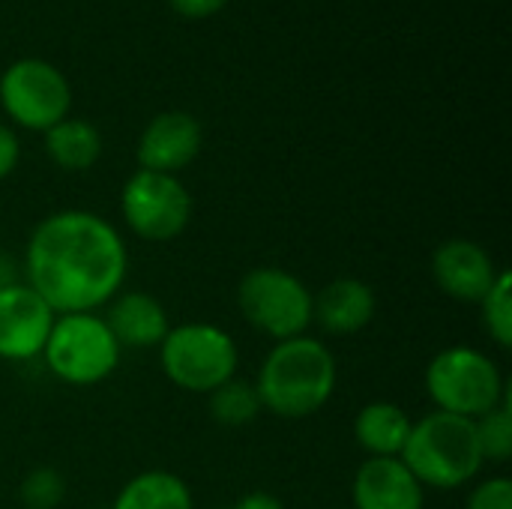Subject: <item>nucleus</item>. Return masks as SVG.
I'll use <instances>...</instances> for the list:
<instances>
[{"mask_svg": "<svg viewBox=\"0 0 512 509\" xmlns=\"http://www.w3.org/2000/svg\"><path fill=\"white\" fill-rule=\"evenodd\" d=\"M123 348L96 312L57 315L51 336L42 348L48 372L69 387H96L120 363Z\"/></svg>", "mask_w": 512, "mask_h": 509, "instance_id": "obj_6", "label": "nucleus"}, {"mask_svg": "<svg viewBox=\"0 0 512 509\" xmlns=\"http://www.w3.org/2000/svg\"><path fill=\"white\" fill-rule=\"evenodd\" d=\"M57 312L27 285L15 282L0 291V360L27 363L42 357Z\"/></svg>", "mask_w": 512, "mask_h": 509, "instance_id": "obj_10", "label": "nucleus"}, {"mask_svg": "<svg viewBox=\"0 0 512 509\" xmlns=\"http://www.w3.org/2000/svg\"><path fill=\"white\" fill-rule=\"evenodd\" d=\"M468 509H512V483L507 477L483 480V483L471 492Z\"/></svg>", "mask_w": 512, "mask_h": 509, "instance_id": "obj_23", "label": "nucleus"}, {"mask_svg": "<svg viewBox=\"0 0 512 509\" xmlns=\"http://www.w3.org/2000/svg\"><path fill=\"white\" fill-rule=\"evenodd\" d=\"M375 318V291L354 276L333 279L312 306V321H318L333 336H354Z\"/></svg>", "mask_w": 512, "mask_h": 509, "instance_id": "obj_15", "label": "nucleus"}, {"mask_svg": "<svg viewBox=\"0 0 512 509\" xmlns=\"http://www.w3.org/2000/svg\"><path fill=\"white\" fill-rule=\"evenodd\" d=\"M231 509H285V504L279 498H273L270 492H249Z\"/></svg>", "mask_w": 512, "mask_h": 509, "instance_id": "obj_26", "label": "nucleus"}, {"mask_svg": "<svg viewBox=\"0 0 512 509\" xmlns=\"http://www.w3.org/2000/svg\"><path fill=\"white\" fill-rule=\"evenodd\" d=\"M426 393L438 411L465 420H480L510 399L498 363L465 345L444 348L432 357L426 366Z\"/></svg>", "mask_w": 512, "mask_h": 509, "instance_id": "obj_4", "label": "nucleus"}, {"mask_svg": "<svg viewBox=\"0 0 512 509\" xmlns=\"http://www.w3.org/2000/svg\"><path fill=\"white\" fill-rule=\"evenodd\" d=\"M414 420L393 402H372L354 420V438L369 459H399Z\"/></svg>", "mask_w": 512, "mask_h": 509, "instance_id": "obj_16", "label": "nucleus"}, {"mask_svg": "<svg viewBox=\"0 0 512 509\" xmlns=\"http://www.w3.org/2000/svg\"><path fill=\"white\" fill-rule=\"evenodd\" d=\"M336 357L321 339L297 336L276 342L258 369L261 408L282 420H303L318 414L336 390Z\"/></svg>", "mask_w": 512, "mask_h": 509, "instance_id": "obj_2", "label": "nucleus"}, {"mask_svg": "<svg viewBox=\"0 0 512 509\" xmlns=\"http://www.w3.org/2000/svg\"><path fill=\"white\" fill-rule=\"evenodd\" d=\"M66 495V483L54 468H36L21 483L24 509H54Z\"/></svg>", "mask_w": 512, "mask_h": 509, "instance_id": "obj_22", "label": "nucleus"}, {"mask_svg": "<svg viewBox=\"0 0 512 509\" xmlns=\"http://www.w3.org/2000/svg\"><path fill=\"white\" fill-rule=\"evenodd\" d=\"M192 492L189 486L171 474V471H144L132 477L111 509H192Z\"/></svg>", "mask_w": 512, "mask_h": 509, "instance_id": "obj_18", "label": "nucleus"}, {"mask_svg": "<svg viewBox=\"0 0 512 509\" xmlns=\"http://www.w3.org/2000/svg\"><path fill=\"white\" fill-rule=\"evenodd\" d=\"M159 363L174 387L210 396L237 375L240 351L222 327L192 321L168 330L159 345Z\"/></svg>", "mask_w": 512, "mask_h": 509, "instance_id": "obj_5", "label": "nucleus"}, {"mask_svg": "<svg viewBox=\"0 0 512 509\" xmlns=\"http://www.w3.org/2000/svg\"><path fill=\"white\" fill-rule=\"evenodd\" d=\"M261 399H258V390L255 384H246V381H237L231 378L228 384H222L219 390L210 393V414L219 426H246L252 423L258 414H261Z\"/></svg>", "mask_w": 512, "mask_h": 509, "instance_id": "obj_19", "label": "nucleus"}, {"mask_svg": "<svg viewBox=\"0 0 512 509\" xmlns=\"http://www.w3.org/2000/svg\"><path fill=\"white\" fill-rule=\"evenodd\" d=\"M102 318L111 336L117 339V345L132 348V351L159 348L171 330L165 306L153 294H144V291H120L108 303V315Z\"/></svg>", "mask_w": 512, "mask_h": 509, "instance_id": "obj_14", "label": "nucleus"}, {"mask_svg": "<svg viewBox=\"0 0 512 509\" xmlns=\"http://www.w3.org/2000/svg\"><path fill=\"white\" fill-rule=\"evenodd\" d=\"M120 210L132 234L147 243L177 240L192 219V195L174 174L135 171L120 192Z\"/></svg>", "mask_w": 512, "mask_h": 509, "instance_id": "obj_9", "label": "nucleus"}, {"mask_svg": "<svg viewBox=\"0 0 512 509\" xmlns=\"http://www.w3.org/2000/svg\"><path fill=\"white\" fill-rule=\"evenodd\" d=\"M432 276L447 297L459 303H483V297L492 291L501 270L495 258L489 255V249H483L474 240L456 237L435 249Z\"/></svg>", "mask_w": 512, "mask_h": 509, "instance_id": "obj_12", "label": "nucleus"}, {"mask_svg": "<svg viewBox=\"0 0 512 509\" xmlns=\"http://www.w3.org/2000/svg\"><path fill=\"white\" fill-rule=\"evenodd\" d=\"M126 270L129 252L123 237L90 210L45 216L24 252L27 285L57 315L102 309L123 291Z\"/></svg>", "mask_w": 512, "mask_h": 509, "instance_id": "obj_1", "label": "nucleus"}, {"mask_svg": "<svg viewBox=\"0 0 512 509\" xmlns=\"http://www.w3.org/2000/svg\"><path fill=\"white\" fill-rule=\"evenodd\" d=\"M354 509H423L426 489L402 459H366L351 486Z\"/></svg>", "mask_w": 512, "mask_h": 509, "instance_id": "obj_13", "label": "nucleus"}, {"mask_svg": "<svg viewBox=\"0 0 512 509\" xmlns=\"http://www.w3.org/2000/svg\"><path fill=\"white\" fill-rule=\"evenodd\" d=\"M423 489H462L483 471V453L474 420L432 411L411 426L399 456Z\"/></svg>", "mask_w": 512, "mask_h": 509, "instance_id": "obj_3", "label": "nucleus"}, {"mask_svg": "<svg viewBox=\"0 0 512 509\" xmlns=\"http://www.w3.org/2000/svg\"><path fill=\"white\" fill-rule=\"evenodd\" d=\"M201 144H204L201 123L189 111H162L144 126L138 138V150H135L138 168L177 177V171L195 162Z\"/></svg>", "mask_w": 512, "mask_h": 509, "instance_id": "obj_11", "label": "nucleus"}, {"mask_svg": "<svg viewBox=\"0 0 512 509\" xmlns=\"http://www.w3.org/2000/svg\"><path fill=\"white\" fill-rule=\"evenodd\" d=\"M228 0H168V6L180 15V18H189V21H198V18H210L216 15L219 9H225Z\"/></svg>", "mask_w": 512, "mask_h": 509, "instance_id": "obj_24", "label": "nucleus"}, {"mask_svg": "<svg viewBox=\"0 0 512 509\" xmlns=\"http://www.w3.org/2000/svg\"><path fill=\"white\" fill-rule=\"evenodd\" d=\"M237 303L243 318L258 333L285 342L309 330L315 294L306 288L303 279L282 267H255L243 276L237 288Z\"/></svg>", "mask_w": 512, "mask_h": 509, "instance_id": "obj_7", "label": "nucleus"}, {"mask_svg": "<svg viewBox=\"0 0 512 509\" xmlns=\"http://www.w3.org/2000/svg\"><path fill=\"white\" fill-rule=\"evenodd\" d=\"M18 156H21L18 135H15L6 123H0V180H6V177L15 171Z\"/></svg>", "mask_w": 512, "mask_h": 509, "instance_id": "obj_25", "label": "nucleus"}, {"mask_svg": "<svg viewBox=\"0 0 512 509\" xmlns=\"http://www.w3.org/2000/svg\"><path fill=\"white\" fill-rule=\"evenodd\" d=\"M477 426V441H480V453L483 462H495L504 465L512 456V408L510 399L504 405H498L495 411L483 414L480 420H474Z\"/></svg>", "mask_w": 512, "mask_h": 509, "instance_id": "obj_20", "label": "nucleus"}, {"mask_svg": "<svg viewBox=\"0 0 512 509\" xmlns=\"http://www.w3.org/2000/svg\"><path fill=\"white\" fill-rule=\"evenodd\" d=\"M15 282H18L15 261H12L6 252H0V291H3V288H9V285H15Z\"/></svg>", "mask_w": 512, "mask_h": 509, "instance_id": "obj_27", "label": "nucleus"}, {"mask_svg": "<svg viewBox=\"0 0 512 509\" xmlns=\"http://www.w3.org/2000/svg\"><path fill=\"white\" fill-rule=\"evenodd\" d=\"M45 153L63 171H87L102 156V135L90 120L66 117L45 132Z\"/></svg>", "mask_w": 512, "mask_h": 509, "instance_id": "obj_17", "label": "nucleus"}, {"mask_svg": "<svg viewBox=\"0 0 512 509\" xmlns=\"http://www.w3.org/2000/svg\"><path fill=\"white\" fill-rule=\"evenodd\" d=\"M0 105L21 129L48 132L69 117L72 87L54 63L21 57L0 75Z\"/></svg>", "mask_w": 512, "mask_h": 509, "instance_id": "obj_8", "label": "nucleus"}, {"mask_svg": "<svg viewBox=\"0 0 512 509\" xmlns=\"http://www.w3.org/2000/svg\"><path fill=\"white\" fill-rule=\"evenodd\" d=\"M483 324L489 330V336L501 345H512V279L507 270H501V276L495 279L492 291L483 297Z\"/></svg>", "mask_w": 512, "mask_h": 509, "instance_id": "obj_21", "label": "nucleus"}]
</instances>
